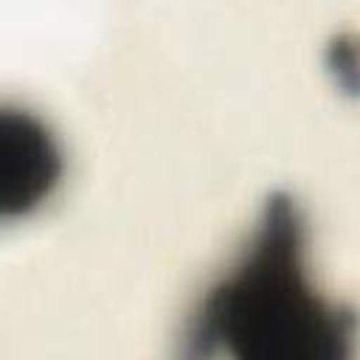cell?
<instances>
[{
    "label": "cell",
    "instance_id": "obj_2",
    "mask_svg": "<svg viewBox=\"0 0 360 360\" xmlns=\"http://www.w3.org/2000/svg\"><path fill=\"white\" fill-rule=\"evenodd\" d=\"M65 155L34 110L0 101V222L37 211L59 186Z\"/></svg>",
    "mask_w": 360,
    "mask_h": 360
},
{
    "label": "cell",
    "instance_id": "obj_1",
    "mask_svg": "<svg viewBox=\"0 0 360 360\" xmlns=\"http://www.w3.org/2000/svg\"><path fill=\"white\" fill-rule=\"evenodd\" d=\"M352 332V309L312 284L298 202L276 191L233 262L202 292L186 338L191 357L343 360Z\"/></svg>",
    "mask_w": 360,
    "mask_h": 360
}]
</instances>
